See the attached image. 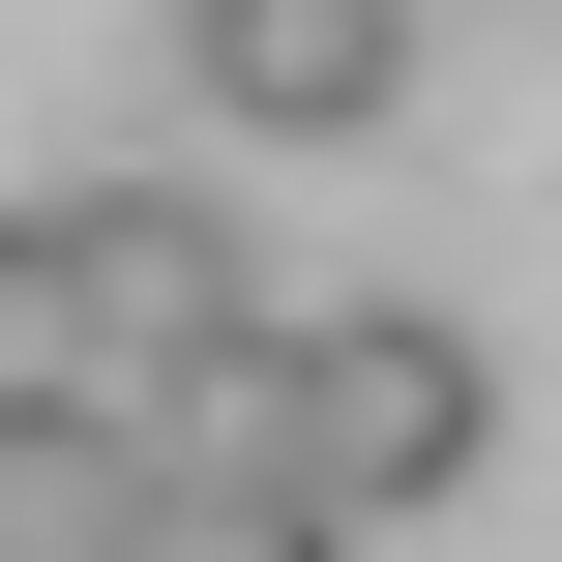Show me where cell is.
I'll return each mask as SVG.
<instances>
[{
	"label": "cell",
	"mask_w": 562,
	"mask_h": 562,
	"mask_svg": "<svg viewBox=\"0 0 562 562\" xmlns=\"http://www.w3.org/2000/svg\"><path fill=\"white\" fill-rule=\"evenodd\" d=\"M59 326H89V415H178L207 356H267L237 207H207V178H89V207H59Z\"/></svg>",
	"instance_id": "cell-2"
},
{
	"label": "cell",
	"mask_w": 562,
	"mask_h": 562,
	"mask_svg": "<svg viewBox=\"0 0 562 562\" xmlns=\"http://www.w3.org/2000/svg\"><path fill=\"white\" fill-rule=\"evenodd\" d=\"M178 59H207V119L326 148V119H385V89H415V0H178Z\"/></svg>",
	"instance_id": "cell-3"
},
{
	"label": "cell",
	"mask_w": 562,
	"mask_h": 562,
	"mask_svg": "<svg viewBox=\"0 0 562 562\" xmlns=\"http://www.w3.org/2000/svg\"><path fill=\"white\" fill-rule=\"evenodd\" d=\"M0 415H89V326H59V207H0Z\"/></svg>",
	"instance_id": "cell-5"
},
{
	"label": "cell",
	"mask_w": 562,
	"mask_h": 562,
	"mask_svg": "<svg viewBox=\"0 0 562 562\" xmlns=\"http://www.w3.org/2000/svg\"><path fill=\"white\" fill-rule=\"evenodd\" d=\"M148 533V415H0V562H119Z\"/></svg>",
	"instance_id": "cell-4"
},
{
	"label": "cell",
	"mask_w": 562,
	"mask_h": 562,
	"mask_svg": "<svg viewBox=\"0 0 562 562\" xmlns=\"http://www.w3.org/2000/svg\"><path fill=\"white\" fill-rule=\"evenodd\" d=\"M474 445H504V385H474V326H445V296L267 326V474H296L326 533H385V504H474Z\"/></svg>",
	"instance_id": "cell-1"
}]
</instances>
